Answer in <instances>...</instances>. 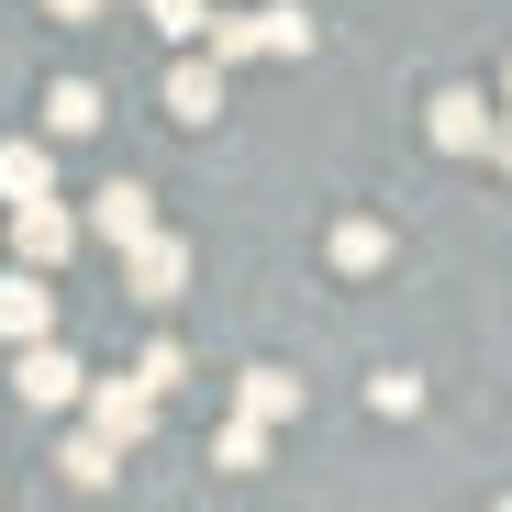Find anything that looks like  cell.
<instances>
[{
	"instance_id": "6da1fadb",
	"label": "cell",
	"mask_w": 512,
	"mask_h": 512,
	"mask_svg": "<svg viewBox=\"0 0 512 512\" xmlns=\"http://www.w3.org/2000/svg\"><path fill=\"white\" fill-rule=\"evenodd\" d=\"M223 67L234 56H312V12H290V0H268V12H234V23H212L201 34Z\"/></svg>"
},
{
	"instance_id": "7a4b0ae2",
	"label": "cell",
	"mask_w": 512,
	"mask_h": 512,
	"mask_svg": "<svg viewBox=\"0 0 512 512\" xmlns=\"http://www.w3.org/2000/svg\"><path fill=\"white\" fill-rule=\"evenodd\" d=\"M12 390H23L34 412H67L78 390H90V368H78L56 334H23V346H12Z\"/></svg>"
},
{
	"instance_id": "3957f363",
	"label": "cell",
	"mask_w": 512,
	"mask_h": 512,
	"mask_svg": "<svg viewBox=\"0 0 512 512\" xmlns=\"http://www.w3.org/2000/svg\"><path fill=\"white\" fill-rule=\"evenodd\" d=\"M423 134H435V156H490L501 101H479V90H435V101H423Z\"/></svg>"
},
{
	"instance_id": "277c9868",
	"label": "cell",
	"mask_w": 512,
	"mask_h": 512,
	"mask_svg": "<svg viewBox=\"0 0 512 512\" xmlns=\"http://www.w3.org/2000/svg\"><path fill=\"white\" fill-rule=\"evenodd\" d=\"M123 290H134V301H179V290H190V245L145 223V234L123 245Z\"/></svg>"
},
{
	"instance_id": "5b68a950",
	"label": "cell",
	"mask_w": 512,
	"mask_h": 512,
	"mask_svg": "<svg viewBox=\"0 0 512 512\" xmlns=\"http://www.w3.org/2000/svg\"><path fill=\"white\" fill-rule=\"evenodd\" d=\"M12 256H23V268H67V256H78V212H56V190L45 201H12Z\"/></svg>"
},
{
	"instance_id": "8992f818",
	"label": "cell",
	"mask_w": 512,
	"mask_h": 512,
	"mask_svg": "<svg viewBox=\"0 0 512 512\" xmlns=\"http://www.w3.org/2000/svg\"><path fill=\"white\" fill-rule=\"evenodd\" d=\"M78 401H90V423H101V435H123V446L156 435V390H145V379H90Z\"/></svg>"
},
{
	"instance_id": "52a82bcc",
	"label": "cell",
	"mask_w": 512,
	"mask_h": 512,
	"mask_svg": "<svg viewBox=\"0 0 512 512\" xmlns=\"http://www.w3.org/2000/svg\"><path fill=\"white\" fill-rule=\"evenodd\" d=\"M145 223H156V190H145V179H112V190L90 201V223H78V234H101V245H134Z\"/></svg>"
},
{
	"instance_id": "ba28073f",
	"label": "cell",
	"mask_w": 512,
	"mask_h": 512,
	"mask_svg": "<svg viewBox=\"0 0 512 512\" xmlns=\"http://www.w3.org/2000/svg\"><path fill=\"white\" fill-rule=\"evenodd\" d=\"M223 112V56H179L167 67V123H212Z\"/></svg>"
},
{
	"instance_id": "9c48e42d",
	"label": "cell",
	"mask_w": 512,
	"mask_h": 512,
	"mask_svg": "<svg viewBox=\"0 0 512 512\" xmlns=\"http://www.w3.org/2000/svg\"><path fill=\"white\" fill-rule=\"evenodd\" d=\"M0 334H12V346H23V334H56V290H45V268H12V279H0Z\"/></svg>"
},
{
	"instance_id": "30bf717a",
	"label": "cell",
	"mask_w": 512,
	"mask_h": 512,
	"mask_svg": "<svg viewBox=\"0 0 512 512\" xmlns=\"http://www.w3.org/2000/svg\"><path fill=\"white\" fill-rule=\"evenodd\" d=\"M123 457H134V446H123V435H101V423H78V435L56 446V468H67L78 490H101V479H123Z\"/></svg>"
},
{
	"instance_id": "8fae6325",
	"label": "cell",
	"mask_w": 512,
	"mask_h": 512,
	"mask_svg": "<svg viewBox=\"0 0 512 512\" xmlns=\"http://www.w3.org/2000/svg\"><path fill=\"white\" fill-rule=\"evenodd\" d=\"M56 190V156L34 134H0V201H45Z\"/></svg>"
},
{
	"instance_id": "7c38bea8",
	"label": "cell",
	"mask_w": 512,
	"mask_h": 512,
	"mask_svg": "<svg viewBox=\"0 0 512 512\" xmlns=\"http://www.w3.org/2000/svg\"><path fill=\"white\" fill-rule=\"evenodd\" d=\"M334 268H346V279H379V268H390V223H368V212L334 223Z\"/></svg>"
},
{
	"instance_id": "4fadbf2b",
	"label": "cell",
	"mask_w": 512,
	"mask_h": 512,
	"mask_svg": "<svg viewBox=\"0 0 512 512\" xmlns=\"http://www.w3.org/2000/svg\"><path fill=\"white\" fill-rule=\"evenodd\" d=\"M234 401H245L256 423H290V412H301V379H290V368H245V379H234Z\"/></svg>"
},
{
	"instance_id": "5bb4252c",
	"label": "cell",
	"mask_w": 512,
	"mask_h": 512,
	"mask_svg": "<svg viewBox=\"0 0 512 512\" xmlns=\"http://www.w3.org/2000/svg\"><path fill=\"white\" fill-rule=\"evenodd\" d=\"M45 134H101V90L90 78H56L45 90Z\"/></svg>"
},
{
	"instance_id": "9a60e30c",
	"label": "cell",
	"mask_w": 512,
	"mask_h": 512,
	"mask_svg": "<svg viewBox=\"0 0 512 512\" xmlns=\"http://www.w3.org/2000/svg\"><path fill=\"white\" fill-rule=\"evenodd\" d=\"M212 457H223L234 479H245V468H268V423H256V412H234V423H223V446H212Z\"/></svg>"
},
{
	"instance_id": "2e32d148",
	"label": "cell",
	"mask_w": 512,
	"mask_h": 512,
	"mask_svg": "<svg viewBox=\"0 0 512 512\" xmlns=\"http://www.w3.org/2000/svg\"><path fill=\"white\" fill-rule=\"evenodd\" d=\"M368 412H379V423L423 412V379H412V368H379V379H368Z\"/></svg>"
},
{
	"instance_id": "e0dca14e",
	"label": "cell",
	"mask_w": 512,
	"mask_h": 512,
	"mask_svg": "<svg viewBox=\"0 0 512 512\" xmlns=\"http://www.w3.org/2000/svg\"><path fill=\"white\" fill-rule=\"evenodd\" d=\"M145 12H156L167 45H201V34H212V0H145Z\"/></svg>"
},
{
	"instance_id": "ac0fdd59",
	"label": "cell",
	"mask_w": 512,
	"mask_h": 512,
	"mask_svg": "<svg viewBox=\"0 0 512 512\" xmlns=\"http://www.w3.org/2000/svg\"><path fill=\"white\" fill-rule=\"evenodd\" d=\"M134 379H145V390L167 401V390H179V379H190V357H179V346H145V357H134Z\"/></svg>"
},
{
	"instance_id": "d6986e66",
	"label": "cell",
	"mask_w": 512,
	"mask_h": 512,
	"mask_svg": "<svg viewBox=\"0 0 512 512\" xmlns=\"http://www.w3.org/2000/svg\"><path fill=\"white\" fill-rule=\"evenodd\" d=\"M45 12H56V23H90V12H101V0H45Z\"/></svg>"
},
{
	"instance_id": "ffe728a7",
	"label": "cell",
	"mask_w": 512,
	"mask_h": 512,
	"mask_svg": "<svg viewBox=\"0 0 512 512\" xmlns=\"http://www.w3.org/2000/svg\"><path fill=\"white\" fill-rule=\"evenodd\" d=\"M490 156H501V167H512V112H501V134H490Z\"/></svg>"
},
{
	"instance_id": "44dd1931",
	"label": "cell",
	"mask_w": 512,
	"mask_h": 512,
	"mask_svg": "<svg viewBox=\"0 0 512 512\" xmlns=\"http://www.w3.org/2000/svg\"><path fill=\"white\" fill-rule=\"evenodd\" d=\"M501 112H512V67H501Z\"/></svg>"
}]
</instances>
